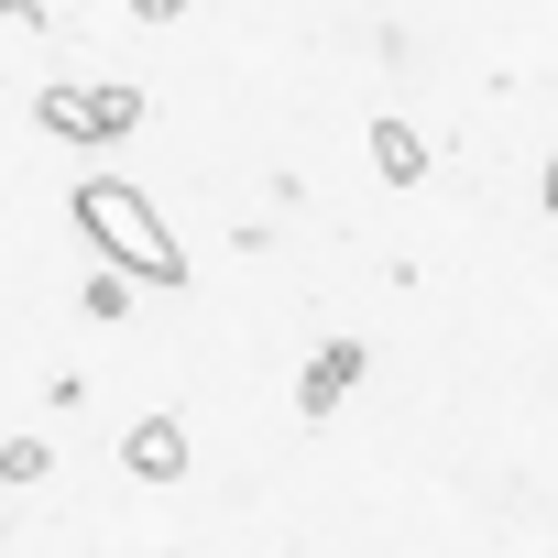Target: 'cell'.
<instances>
[{
  "instance_id": "obj_10",
  "label": "cell",
  "mask_w": 558,
  "mask_h": 558,
  "mask_svg": "<svg viewBox=\"0 0 558 558\" xmlns=\"http://www.w3.org/2000/svg\"><path fill=\"white\" fill-rule=\"evenodd\" d=\"M536 208H558V154H547V175H536Z\"/></svg>"
},
{
  "instance_id": "obj_2",
  "label": "cell",
  "mask_w": 558,
  "mask_h": 558,
  "mask_svg": "<svg viewBox=\"0 0 558 558\" xmlns=\"http://www.w3.org/2000/svg\"><path fill=\"white\" fill-rule=\"evenodd\" d=\"M34 121L56 143H121L143 132V88H34Z\"/></svg>"
},
{
  "instance_id": "obj_5",
  "label": "cell",
  "mask_w": 558,
  "mask_h": 558,
  "mask_svg": "<svg viewBox=\"0 0 558 558\" xmlns=\"http://www.w3.org/2000/svg\"><path fill=\"white\" fill-rule=\"evenodd\" d=\"M427 165H438V143H427L416 121H395V110H384V121H373V175H384V186H416Z\"/></svg>"
},
{
  "instance_id": "obj_3",
  "label": "cell",
  "mask_w": 558,
  "mask_h": 558,
  "mask_svg": "<svg viewBox=\"0 0 558 558\" xmlns=\"http://www.w3.org/2000/svg\"><path fill=\"white\" fill-rule=\"evenodd\" d=\"M121 471H132V482H154V493H165V482H186V427H175L165 405H154V416H132V427H121Z\"/></svg>"
},
{
  "instance_id": "obj_8",
  "label": "cell",
  "mask_w": 558,
  "mask_h": 558,
  "mask_svg": "<svg viewBox=\"0 0 558 558\" xmlns=\"http://www.w3.org/2000/svg\"><path fill=\"white\" fill-rule=\"evenodd\" d=\"M0 34H56V23L34 12V0H0Z\"/></svg>"
},
{
  "instance_id": "obj_7",
  "label": "cell",
  "mask_w": 558,
  "mask_h": 558,
  "mask_svg": "<svg viewBox=\"0 0 558 558\" xmlns=\"http://www.w3.org/2000/svg\"><path fill=\"white\" fill-rule=\"evenodd\" d=\"M77 307H88V318H121V307H132V286H121V274H88Z\"/></svg>"
},
{
  "instance_id": "obj_4",
  "label": "cell",
  "mask_w": 558,
  "mask_h": 558,
  "mask_svg": "<svg viewBox=\"0 0 558 558\" xmlns=\"http://www.w3.org/2000/svg\"><path fill=\"white\" fill-rule=\"evenodd\" d=\"M362 362H373L362 340H329V351H307V373H296V416H329V405L362 384Z\"/></svg>"
},
{
  "instance_id": "obj_9",
  "label": "cell",
  "mask_w": 558,
  "mask_h": 558,
  "mask_svg": "<svg viewBox=\"0 0 558 558\" xmlns=\"http://www.w3.org/2000/svg\"><path fill=\"white\" fill-rule=\"evenodd\" d=\"M197 0H132V23H186Z\"/></svg>"
},
{
  "instance_id": "obj_6",
  "label": "cell",
  "mask_w": 558,
  "mask_h": 558,
  "mask_svg": "<svg viewBox=\"0 0 558 558\" xmlns=\"http://www.w3.org/2000/svg\"><path fill=\"white\" fill-rule=\"evenodd\" d=\"M45 471H56L45 438H0V482H45Z\"/></svg>"
},
{
  "instance_id": "obj_1",
  "label": "cell",
  "mask_w": 558,
  "mask_h": 558,
  "mask_svg": "<svg viewBox=\"0 0 558 558\" xmlns=\"http://www.w3.org/2000/svg\"><path fill=\"white\" fill-rule=\"evenodd\" d=\"M66 219L110 252V274H143V286H186V241L165 230V208L143 197V186H121V175H88L77 197H66Z\"/></svg>"
}]
</instances>
